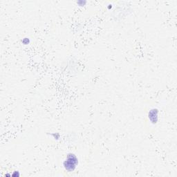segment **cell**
Listing matches in <instances>:
<instances>
[{"label":"cell","mask_w":177,"mask_h":177,"mask_svg":"<svg viewBox=\"0 0 177 177\" xmlns=\"http://www.w3.org/2000/svg\"><path fill=\"white\" fill-rule=\"evenodd\" d=\"M29 42V39L28 38H24V40H23V43L25 44H27Z\"/></svg>","instance_id":"obj_3"},{"label":"cell","mask_w":177,"mask_h":177,"mask_svg":"<svg viewBox=\"0 0 177 177\" xmlns=\"http://www.w3.org/2000/svg\"><path fill=\"white\" fill-rule=\"evenodd\" d=\"M149 118L152 123H157L158 121V110L157 109H152L149 113Z\"/></svg>","instance_id":"obj_2"},{"label":"cell","mask_w":177,"mask_h":177,"mask_svg":"<svg viewBox=\"0 0 177 177\" xmlns=\"http://www.w3.org/2000/svg\"><path fill=\"white\" fill-rule=\"evenodd\" d=\"M78 164V159L73 154H68L63 165L64 169L68 172H73L75 170L77 165Z\"/></svg>","instance_id":"obj_1"}]
</instances>
